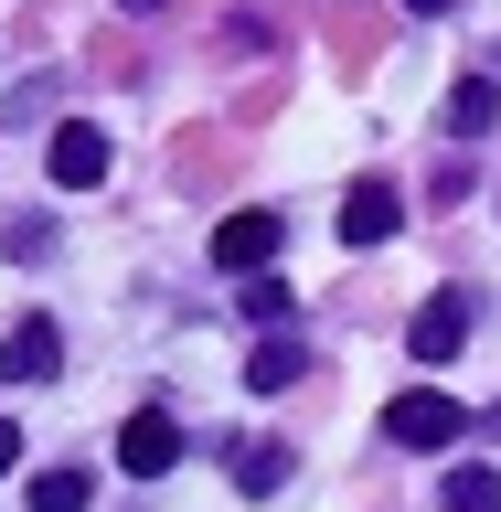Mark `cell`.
<instances>
[{
	"label": "cell",
	"instance_id": "obj_9",
	"mask_svg": "<svg viewBox=\"0 0 501 512\" xmlns=\"http://www.w3.org/2000/svg\"><path fill=\"white\" fill-rule=\"evenodd\" d=\"M438 118H448V139H480V128L501 118V86H491V75H459V86H448V107H438Z\"/></svg>",
	"mask_w": 501,
	"mask_h": 512
},
{
	"label": "cell",
	"instance_id": "obj_4",
	"mask_svg": "<svg viewBox=\"0 0 501 512\" xmlns=\"http://www.w3.org/2000/svg\"><path fill=\"white\" fill-rule=\"evenodd\" d=\"M43 171H54V192H96V182H107V128L64 118V128H54V150H43Z\"/></svg>",
	"mask_w": 501,
	"mask_h": 512
},
{
	"label": "cell",
	"instance_id": "obj_6",
	"mask_svg": "<svg viewBox=\"0 0 501 512\" xmlns=\"http://www.w3.org/2000/svg\"><path fill=\"white\" fill-rule=\"evenodd\" d=\"M0 374H11V384H54V374H64L54 320H11V342H0Z\"/></svg>",
	"mask_w": 501,
	"mask_h": 512
},
{
	"label": "cell",
	"instance_id": "obj_8",
	"mask_svg": "<svg viewBox=\"0 0 501 512\" xmlns=\"http://www.w3.org/2000/svg\"><path fill=\"white\" fill-rule=\"evenodd\" d=\"M299 374H310V342H288V331H267V342L246 352V384H256V395H278V384H299Z\"/></svg>",
	"mask_w": 501,
	"mask_h": 512
},
{
	"label": "cell",
	"instance_id": "obj_2",
	"mask_svg": "<svg viewBox=\"0 0 501 512\" xmlns=\"http://www.w3.org/2000/svg\"><path fill=\"white\" fill-rule=\"evenodd\" d=\"M214 267L224 278H267V267H278V214H267V203H256V214H224L214 224Z\"/></svg>",
	"mask_w": 501,
	"mask_h": 512
},
{
	"label": "cell",
	"instance_id": "obj_1",
	"mask_svg": "<svg viewBox=\"0 0 501 512\" xmlns=\"http://www.w3.org/2000/svg\"><path fill=\"white\" fill-rule=\"evenodd\" d=\"M459 427H470V406H448L438 384H406V395L384 406V438H395V448H448Z\"/></svg>",
	"mask_w": 501,
	"mask_h": 512
},
{
	"label": "cell",
	"instance_id": "obj_11",
	"mask_svg": "<svg viewBox=\"0 0 501 512\" xmlns=\"http://www.w3.org/2000/svg\"><path fill=\"white\" fill-rule=\"evenodd\" d=\"M278 480H288V448L278 438H256V448L235 438V491H278Z\"/></svg>",
	"mask_w": 501,
	"mask_h": 512
},
{
	"label": "cell",
	"instance_id": "obj_14",
	"mask_svg": "<svg viewBox=\"0 0 501 512\" xmlns=\"http://www.w3.org/2000/svg\"><path fill=\"white\" fill-rule=\"evenodd\" d=\"M22 470V427H11V416H0V480Z\"/></svg>",
	"mask_w": 501,
	"mask_h": 512
},
{
	"label": "cell",
	"instance_id": "obj_5",
	"mask_svg": "<svg viewBox=\"0 0 501 512\" xmlns=\"http://www.w3.org/2000/svg\"><path fill=\"white\" fill-rule=\"evenodd\" d=\"M171 459H182V427H171V416H128V427H118V470L128 480H160V470H171Z\"/></svg>",
	"mask_w": 501,
	"mask_h": 512
},
{
	"label": "cell",
	"instance_id": "obj_12",
	"mask_svg": "<svg viewBox=\"0 0 501 512\" xmlns=\"http://www.w3.org/2000/svg\"><path fill=\"white\" fill-rule=\"evenodd\" d=\"M448 512H501V470H448Z\"/></svg>",
	"mask_w": 501,
	"mask_h": 512
},
{
	"label": "cell",
	"instance_id": "obj_3",
	"mask_svg": "<svg viewBox=\"0 0 501 512\" xmlns=\"http://www.w3.org/2000/svg\"><path fill=\"white\" fill-rule=\"evenodd\" d=\"M395 224H406V192L384 182V171H363V182L342 192V246H384Z\"/></svg>",
	"mask_w": 501,
	"mask_h": 512
},
{
	"label": "cell",
	"instance_id": "obj_16",
	"mask_svg": "<svg viewBox=\"0 0 501 512\" xmlns=\"http://www.w3.org/2000/svg\"><path fill=\"white\" fill-rule=\"evenodd\" d=\"M491 427H501V416H491Z\"/></svg>",
	"mask_w": 501,
	"mask_h": 512
},
{
	"label": "cell",
	"instance_id": "obj_10",
	"mask_svg": "<svg viewBox=\"0 0 501 512\" xmlns=\"http://www.w3.org/2000/svg\"><path fill=\"white\" fill-rule=\"evenodd\" d=\"M86 502H96L86 459H64V470H32V512H86Z\"/></svg>",
	"mask_w": 501,
	"mask_h": 512
},
{
	"label": "cell",
	"instance_id": "obj_13",
	"mask_svg": "<svg viewBox=\"0 0 501 512\" xmlns=\"http://www.w3.org/2000/svg\"><path fill=\"white\" fill-rule=\"evenodd\" d=\"M246 320H288V288L278 278H246Z\"/></svg>",
	"mask_w": 501,
	"mask_h": 512
},
{
	"label": "cell",
	"instance_id": "obj_7",
	"mask_svg": "<svg viewBox=\"0 0 501 512\" xmlns=\"http://www.w3.org/2000/svg\"><path fill=\"white\" fill-rule=\"evenodd\" d=\"M416 363H448V352L470 342V299H459V288H438V299H427V310H416Z\"/></svg>",
	"mask_w": 501,
	"mask_h": 512
},
{
	"label": "cell",
	"instance_id": "obj_15",
	"mask_svg": "<svg viewBox=\"0 0 501 512\" xmlns=\"http://www.w3.org/2000/svg\"><path fill=\"white\" fill-rule=\"evenodd\" d=\"M406 11H427V22H438V11H459V0H406Z\"/></svg>",
	"mask_w": 501,
	"mask_h": 512
}]
</instances>
